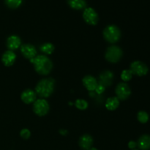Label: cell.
<instances>
[{"label":"cell","mask_w":150,"mask_h":150,"mask_svg":"<svg viewBox=\"0 0 150 150\" xmlns=\"http://www.w3.org/2000/svg\"><path fill=\"white\" fill-rule=\"evenodd\" d=\"M35 70L41 76H46L51 73L53 67L52 62L45 55H39L30 59Z\"/></svg>","instance_id":"cell-1"},{"label":"cell","mask_w":150,"mask_h":150,"mask_svg":"<svg viewBox=\"0 0 150 150\" xmlns=\"http://www.w3.org/2000/svg\"><path fill=\"white\" fill-rule=\"evenodd\" d=\"M55 83V80L52 78L42 79L37 84L35 87V92L41 98H48L54 92Z\"/></svg>","instance_id":"cell-2"},{"label":"cell","mask_w":150,"mask_h":150,"mask_svg":"<svg viewBox=\"0 0 150 150\" xmlns=\"http://www.w3.org/2000/svg\"><path fill=\"white\" fill-rule=\"evenodd\" d=\"M103 37L105 40L111 43H114L120 40L121 38V32L118 26L115 25L107 26L103 30Z\"/></svg>","instance_id":"cell-3"},{"label":"cell","mask_w":150,"mask_h":150,"mask_svg":"<svg viewBox=\"0 0 150 150\" xmlns=\"http://www.w3.org/2000/svg\"><path fill=\"white\" fill-rule=\"evenodd\" d=\"M122 57V50L119 46L112 45L107 48L105 57L107 61L111 63H117Z\"/></svg>","instance_id":"cell-4"},{"label":"cell","mask_w":150,"mask_h":150,"mask_svg":"<svg viewBox=\"0 0 150 150\" xmlns=\"http://www.w3.org/2000/svg\"><path fill=\"white\" fill-rule=\"evenodd\" d=\"M50 109L49 104L45 100L38 99L34 102L33 111L39 117L46 115Z\"/></svg>","instance_id":"cell-5"},{"label":"cell","mask_w":150,"mask_h":150,"mask_svg":"<svg viewBox=\"0 0 150 150\" xmlns=\"http://www.w3.org/2000/svg\"><path fill=\"white\" fill-rule=\"evenodd\" d=\"M130 70L133 75L138 76H146L149 71L147 65L141 61H135L130 64Z\"/></svg>","instance_id":"cell-6"},{"label":"cell","mask_w":150,"mask_h":150,"mask_svg":"<svg viewBox=\"0 0 150 150\" xmlns=\"http://www.w3.org/2000/svg\"><path fill=\"white\" fill-rule=\"evenodd\" d=\"M117 98L121 100H125L131 95V89L126 83H120L115 89Z\"/></svg>","instance_id":"cell-7"},{"label":"cell","mask_w":150,"mask_h":150,"mask_svg":"<svg viewBox=\"0 0 150 150\" xmlns=\"http://www.w3.org/2000/svg\"><path fill=\"white\" fill-rule=\"evenodd\" d=\"M83 18L85 22L88 24L95 26L98 23L99 17L97 12L92 7H88L84 10L83 13Z\"/></svg>","instance_id":"cell-8"},{"label":"cell","mask_w":150,"mask_h":150,"mask_svg":"<svg viewBox=\"0 0 150 150\" xmlns=\"http://www.w3.org/2000/svg\"><path fill=\"white\" fill-rule=\"evenodd\" d=\"M114 81V74L112 72L109 70H105L100 74L99 76V83L104 87H107L112 84Z\"/></svg>","instance_id":"cell-9"},{"label":"cell","mask_w":150,"mask_h":150,"mask_svg":"<svg viewBox=\"0 0 150 150\" xmlns=\"http://www.w3.org/2000/svg\"><path fill=\"white\" fill-rule=\"evenodd\" d=\"M21 52L25 58L29 60L35 58L37 55L36 48L31 44H23L21 45Z\"/></svg>","instance_id":"cell-10"},{"label":"cell","mask_w":150,"mask_h":150,"mask_svg":"<svg viewBox=\"0 0 150 150\" xmlns=\"http://www.w3.org/2000/svg\"><path fill=\"white\" fill-rule=\"evenodd\" d=\"M82 81H83V84L85 88L89 91H95L98 85V81L96 80V79L90 75L84 76Z\"/></svg>","instance_id":"cell-11"},{"label":"cell","mask_w":150,"mask_h":150,"mask_svg":"<svg viewBox=\"0 0 150 150\" xmlns=\"http://www.w3.org/2000/svg\"><path fill=\"white\" fill-rule=\"evenodd\" d=\"M36 92L32 89H26L23 91L21 95V100L26 104H30L36 100Z\"/></svg>","instance_id":"cell-12"},{"label":"cell","mask_w":150,"mask_h":150,"mask_svg":"<svg viewBox=\"0 0 150 150\" xmlns=\"http://www.w3.org/2000/svg\"><path fill=\"white\" fill-rule=\"evenodd\" d=\"M21 45V41L19 37L16 35H12L7 40V47L10 51L18 49Z\"/></svg>","instance_id":"cell-13"},{"label":"cell","mask_w":150,"mask_h":150,"mask_svg":"<svg viewBox=\"0 0 150 150\" xmlns=\"http://www.w3.org/2000/svg\"><path fill=\"white\" fill-rule=\"evenodd\" d=\"M93 144L92 137L89 134H84L79 139V146L83 149H90Z\"/></svg>","instance_id":"cell-14"},{"label":"cell","mask_w":150,"mask_h":150,"mask_svg":"<svg viewBox=\"0 0 150 150\" xmlns=\"http://www.w3.org/2000/svg\"><path fill=\"white\" fill-rule=\"evenodd\" d=\"M16 55L14 52L12 51H7L4 53L1 57V61H2L3 64L5 66H11L14 64L15 61H16Z\"/></svg>","instance_id":"cell-15"},{"label":"cell","mask_w":150,"mask_h":150,"mask_svg":"<svg viewBox=\"0 0 150 150\" xmlns=\"http://www.w3.org/2000/svg\"><path fill=\"white\" fill-rule=\"evenodd\" d=\"M137 146L141 150L150 149V136L148 134L142 135L138 141Z\"/></svg>","instance_id":"cell-16"},{"label":"cell","mask_w":150,"mask_h":150,"mask_svg":"<svg viewBox=\"0 0 150 150\" xmlns=\"http://www.w3.org/2000/svg\"><path fill=\"white\" fill-rule=\"evenodd\" d=\"M120 105V100L117 97L108 98L105 102V107L109 111H114Z\"/></svg>","instance_id":"cell-17"},{"label":"cell","mask_w":150,"mask_h":150,"mask_svg":"<svg viewBox=\"0 0 150 150\" xmlns=\"http://www.w3.org/2000/svg\"><path fill=\"white\" fill-rule=\"evenodd\" d=\"M69 6L75 10H82L86 6V0H67Z\"/></svg>","instance_id":"cell-18"},{"label":"cell","mask_w":150,"mask_h":150,"mask_svg":"<svg viewBox=\"0 0 150 150\" xmlns=\"http://www.w3.org/2000/svg\"><path fill=\"white\" fill-rule=\"evenodd\" d=\"M54 45L52 43H50V42H46V43H44L40 47V50L42 53L45 54H51L54 52Z\"/></svg>","instance_id":"cell-19"},{"label":"cell","mask_w":150,"mask_h":150,"mask_svg":"<svg viewBox=\"0 0 150 150\" xmlns=\"http://www.w3.org/2000/svg\"><path fill=\"white\" fill-rule=\"evenodd\" d=\"M137 119L141 123L145 124L149 120V114L144 111H140L137 114Z\"/></svg>","instance_id":"cell-20"},{"label":"cell","mask_w":150,"mask_h":150,"mask_svg":"<svg viewBox=\"0 0 150 150\" xmlns=\"http://www.w3.org/2000/svg\"><path fill=\"white\" fill-rule=\"evenodd\" d=\"M23 0H5V4L11 9H16L21 4Z\"/></svg>","instance_id":"cell-21"},{"label":"cell","mask_w":150,"mask_h":150,"mask_svg":"<svg viewBox=\"0 0 150 150\" xmlns=\"http://www.w3.org/2000/svg\"><path fill=\"white\" fill-rule=\"evenodd\" d=\"M75 105L79 110H85L88 107V103L85 100L78 99L75 103Z\"/></svg>","instance_id":"cell-22"},{"label":"cell","mask_w":150,"mask_h":150,"mask_svg":"<svg viewBox=\"0 0 150 150\" xmlns=\"http://www.w3.org/2000/svg\"><path fill=\"white\" fill-rule=\"evenodd\" d=\"M133 75L130 70H124L121 74V79L123 81H129L133 77Z\"/></svg>","instance_id":"cell-23"},{"label":"cell","mask_w":150,"mask_h":150,"mask_svg":"<svg viewBox=\"0 0 150 150\" xmlns=\"http://www.w3.org/2000/svg\"><path fill=\"white\" fill-rule=\"evenodd\" d=\"M20 136L22 139H28L31 136V133L28 129L24 128L23 130H21L20 132Z\"/></svg>","instance_id":"cell-24"},{"label":"cell","mask_w":150,"mask_h":150,"mask_svg":"<svg viewBox=\"0 0 150 150\" xmlns=\"http://www.w3.org/2000/svg\"><path fill=\"white\" fill-rule=\"evenodd\" d=\"M96 91V92L98 94H102L103 92L105 91V87H104L103 86H102V85L100 84H98V86H97V88L95 89V90Z\"/></svg>","instance_id":"cell-25"},{"label":"cell","mask_w":150,"mask_h":150,"mask_svg":"<svg viewBox=\"0 0 150 150\" xmlns=\"http://www.w3.org/2000/svg\"><path fill=\"white\" fill-rule=\"evenodd\" d=\"M136 146H137V144H136L135 142H133V141H131V142H130L128 143V146L130 149H134L136 147Z\"/></svg>","instance_id":"cell-26"},{"label":"cell","mask_w":150,"mask_h":150,"mask_svg":"<svg viewBox=\"0 0 150 150\" xmlns=\"http://www.w3.org/2000/svg\"><path fill=\"white\" fill-rule=\"evenodd\" d=\"M60 133L62 135H65L64 133H67V131H65V130H60Z\"/></svg>","instance_id":"cell-27"},{"label":"cell","mask_w":150,"mask_h":150,"mask_svg":"<svg viewBox=\"0 0 150 150\" xmlns=\"http://www.w3.org/2000/svg\"><path fill=\"white\" fill-rule=\"evenodd\" d=\"M89 150H98V149H97L96 148H91V149Z\"/></svg>","instance_id":"cell-28"},{"label":"cell","mask_w":150,"mask_h":150,"mask_svg":"<svg viewBox=\"0 0 150 150\" xmlns=\"http://www.w3.org/2000/svg\"><path fill=\"white\" fill-rule=\"evenodd\" d=\"M132 150H138V149H132Z\"/></svg>","instance_id":"cell-29"}]
</instances>
